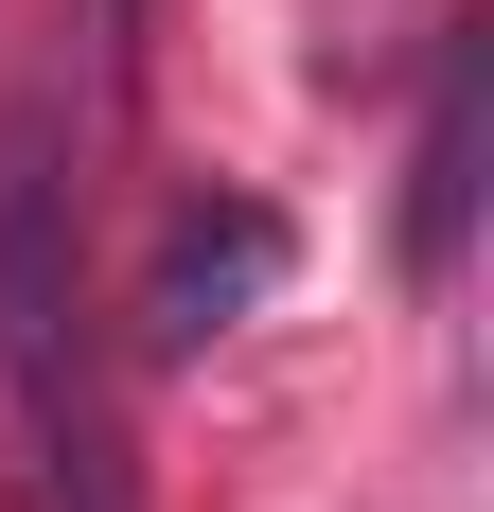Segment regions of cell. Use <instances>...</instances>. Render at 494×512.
<instances>
[{"instance_id": "obj_2", "label": "cell", "mask_w": 494, "mask_h": 512, "mask_svg": "<svg viewBox=\"0 0 494 512\" xmlns=\"http://www.w3.org/2000/svg\"><path fill=\"white\" fill-rule=\"evenodd\" d=\"M283 265H300V230L265 195H177V230H159V265H142V354H212L230 318H265Z\"/></svg>"}, {"instance_id": "obj_3", "label": "cell", "mask_w": 494, "mask_h": 512, "mask_svg": "<svg viewBox=\"0 0 494 512\" xmlns=\"http://www.w3.org/2000/svg\"><path fill=\"white\" fill-rule=\"evenodd\" d=\"M459 248H477V36H442V89L406 142V283H459Z\"/></svg>"}, {"instance_id": "obj_1", "label": "cell", "mask_w": 494, "mask_h": 512, "mask_svg": "<svg viewBox=\"0 0 494 512\" xmlns=\"http://www.w3.org/2000/svg\"><path fill=\"white\" fill-rule=\"evenodd\" d=\"M0 424L36 460V512H124L89 354H71V142H53V89H18V124H0Z\"/></svg>"}]
</instances>
